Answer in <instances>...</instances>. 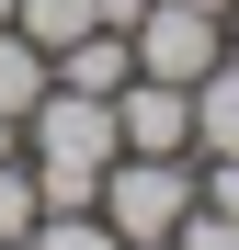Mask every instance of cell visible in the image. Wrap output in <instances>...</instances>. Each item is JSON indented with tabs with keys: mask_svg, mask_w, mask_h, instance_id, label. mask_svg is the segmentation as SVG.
Segmentation results:
<instances>
[{
	"mask_svg": "<svg viewBox=\"0 0 239 250\" xmlns=\"http://www.w3.org/2000/svg\"><path fill=\"white\" fill-rule=\"evenodd\" d=\"M114 103L103 91H68V80H46V103L23 114V159H34V193L46 205H91L103 171H114Z\"/></svg>",
	"mask_w": 239,
	"mask_h": 250,
	"instance_id": "cell-1",
	"label": "cell"
},
{
	"mask_svg": "<svg viewBox=\"0 0 239 250\" xmlns=\"http://www.w3.org/2000/svg\"><path fill=\"white\" fill-rule=\"evenodd\" d=\"M103 228L114 239H171L182 216H194V205H205V193H194V159H148V148H114V171H103Z\"/></svg>",
	"mask_w": 239,
	"mask_h": 250,
	"instance_id": "cell-2",
	"label": "cell"
},
{
	"mask_svg": "<svg viewBox=\"0 0 239 250\" xmlns=\"http://www.w3.org/2000/svg\"><path fill=\"white\" fill-rule=\"evenodd\" d=\"M126 34H137V68H148V80H182V91L228 57V23H217V12H194V0H148Z\"/></svg>",
	"mask_w": 239,
	"mask_h": 250,
	"instance_id": "cell-3",
	"label": "cell"
},
{
	"mask_svg": "<svg viewBox=\"0 0 239 250\" xmlns=\"http://www.w3.org/2000/svg\"><path fill=\"white\" fill-rule=\"evenodd\" d=\"M114 137H126V148H148V159H194V91L137 68L126 91H114Z\"/></svg>",
	"mask_w": 239,
	"mask_h": 250,
	"instance_id": "cell-4",
	"label": "cell"
},
{
	"mask_svg": "<svg viewBox=\"0 0 239 250\" xmlns=\"http://www.w3.org/2000/svg\"><path fill=\"white\" fill-rule=\"evenodd\" d=\"M57 80H68V91H126V80H137V34L126 23H91V34H80V46H57Z\"/></svg>",
	"mask_w": 239,
	"mask_h": 250,
	"instance_id": "cell-5",
	"label": "cell"
},
{
	"mask_svg": "<svg viewBox=\"0 0 239 250\" xmlns=\"http://www.w3.org/2000/svg\"><path fill=\"white\" fill-rule=\"evenodd\" d=\"M194 159H239V57L194 80Z\"/></svg>",
	"mask_w": 239,
	"mask_h": 250,
	"instance_id": "cell-6",
	"label": "cell"
},
{
	"mask_svg": "<svg viewBox=\"0 0 239 250\" xmlns=\"http://www.w3.org/2000/svg\"><path fill=\"white\" fill-rule=\"evenodd\" d=\"M46 80H57V57H46V46H34V34H23V23H0V114H12V125H23L34 103H46Z\"/></svg>",
	"mask_w": 239,
	"mask_h": 250,
	"instance_id": "cell-7",
	"label": "cell"
},
{
	"mask_svg": "<svg viewBox=\"0 0 239 250\" xmlns=\"http://www.w3.org/2000/svg\"><path fill=\"white\" fill-rule=\"evenodd\" d=\"M12 23H23L46 57H57V46H80V34L103 23V0H12Z\"/></svg>",
	"mask_w": 239,
	"mask_h": 250,
	"instance_id": "cell-8",
	"label": "cell"
},
{
	"mask_svg": "<svg viewBox=\"0 0 239 250\" xmlns=\"http://www.w3.org/2000/svg\"><path fill=\"white\" fill-rule=\"evenodd\" d=\"M23 250H126V239L103 228V205H46V216H34V239H23Z\"/></svg>",
	"mask_w": 239,
	"mask_h": 250,
	"instance_id": "cell-9",
	"label": "cell"
},
{
	"mask_svg": "<svg viewBox=\"0 0 239 250\" xmlns=\"http://www.w3.org/2000/svg\"><path fill=\"white\" fill-rule=\"evenodd\" d=\"M46 193H34V159H0V239H34Z\"/></svg>",
	"mask_w": 239,
	"mask_h": 250,
	"instance_id": "cell-10",
	"label": "cell"
},
{
	"mask_svg": "<svg viewBox=\"0 0 239 250\" xmlns=\"http://www.w3.org/2000/svg\"><path fill=\"white\" fill-rule=\"evenodd\" d=\"M171 250H239V216H217V205H194V216L171 228Z\"/></svg>",
	"mask_w": 239,
	"mask_h": 250,
	"instance_id": "cell-11",
	"label": "cell"
},
{
	"mask_svg": "<svg viewBox=\"0 0 239 250\" xmlns=\"http://www.w3.org/2000/svg\"><path fill=\"white\" fill-rule=\"evenodd\" d=\"M194 193H205L217 216H239V159H205V171H194Z\"/></svg>",
	"mask_w": 239,
	"mask_h": 250,
	"instance_id": "cell-12",
	"label": "cell"
},
{
	"mask_svg": "<svg viewBox=\"0 0 239 250\" xmlns=\"http://www.w3.org/2000/svg\"><path fill=\"white\" fill-rule=\"evenodd\" d=\"M137 12H148V0H103V23H137Z\"/></svg>",
	"mask_w": 239,
	"mask_h": 250,
	"instance_id": "cell-13",
	"label": "cell"
},
{
	"mask_svg": "<svg viewBox=\"0 0 239 250\" xmlns=\"http://www.w3.org/2000/svg\"><path fill=\"white\" fill-rule=\"evenodd\" d=\"M194 12H217V23H228V12H239V0H194Z\"/></svg>",
	"mask_w": 239,
	"mask_h": 250,
	"instance_id": "cell-14",
	"label": "cell"
},
{
	"mask_svg": "<svg viewBox=\"0 0 239 250\" xmlns=\"http://www.w3.org/2000/svg\"><path fill=\"white\" fill-rule=\"evenodd\" d=\"M228 57H239V12H228Z\"/></svg>",
	"mask_w": 239,
	"mask_h": 250,
	"instance_id": "cell-15",
	"label": "cell"
},
{
	"mask_svg": "<svg viewBox=\"0 0 239 250\" xmlns=\"http://www.w3.org/2000/svg\"><path fill=\"white\" fill-rule=\"evenodd\" d=\"M126 250H171V239H126Z\"/></svg>",
	"mask_w": 239,
	"mask_h": 250,
	"instance_id": "cell-16",
	"label": "cell"
},
{
	"mask_svg": "<svg viewBox=\"0 0 239 250\" xmlns=\"http://www.w3.org/2000/svg\"><path fill=\"white\" fill-rule=\"evenodd\" d=\"M0 23H12V0H0Z\"/></svg>",
	"mask_w": 239,
	"mask_h": 250,
	"instance_id": "cell-17",
	"label": "cell"
},
{
	"mask_svg": "<svg viewBox=\"0 0 239 250\" xmlns=\"http://www.w3.org/2000/svg\"><path fill=\"white\" fill-rule=\"evenodd\" d=\"M0 250H23V239H0Z\"/></svg>",
	"mask_w": 239,
	"mask_h": 250,
	"instance_id": "cell-18",
	"label": "cell"
}]
</instances>
